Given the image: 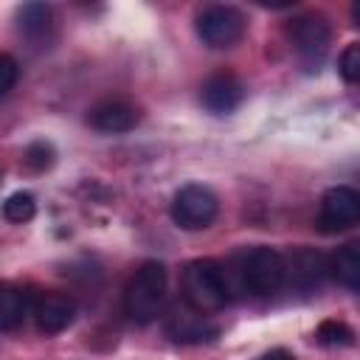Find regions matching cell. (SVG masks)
I'll return each mask as SVG.
<instances>
[{"label": "cell", "mask_w": 360, "mask_h": 360, "mask_svg": "<svg viewBox=\"0 0 360 360\" xmlns=\"http://www.w3.org/2000/svg\"><path fill=\"white\" fill-rule=\"evenodd\" d=\"M180 290H183V301L188 304V309H194L200 315L219 312L231 295L228 276H225L222 264L214 259L188 262L183 270V278H180Z\"/></svg>", "instance_id": "6da1fadb"}, {"label": "cell", "mask_w": 360, "mask_h": 360, "mask_svg": "<svg viewBox=\"0 0 360 360\" xmlns=\"http://www.w3.org/2000/svg\"><path fill=\"white\" fill-rule=\"evenodd\" d=\"M166 295V267L160 262H143L124 290V312L135 323H149L160 312Z\"/></svg>", "instance_id": "7a4b0ae2"}, {"label": "cell", "mask_w": 360, "mask_h": 360, "mask_svg": "<svg viewBox=\"0 0 360 360\" xmlns=\"http://www.w3.org/2000/svg\"><path fill=\"white\" fill-rule=\"evenodd\" d=\"M239 281L253 295H273L284 284V256L273 248H250L239 259Z\"/></svg>", "instance_id": "3957f363"}, {"label": "cell", "mask_w": 360, "mask_h": 360, "mask_svg": "<svg viewBox=\"0 0 360 360\" xmlns=\"http://www.w3.org/2000/svg\"><path fill=\"white\" fill-rule=\"evenodd\" d=\"M169 211H172L174 225H180L183 231H202L217 219L219 200L208 186L188 183L174 194Z\"/></svg>", "instance_id": "277c9868"}, {"label": "cell", "mask_w": 360, "mask_h": 360, "mask_svg": "<svg viewBox=\"0 0 360 360\" xmlns=\"http://www.w3.org/2000/svg\"><path fill=\"white\" fill-rule=\"evenodd\" d=\"M194 28L208 48H233L245 37V17L233 6L214 3L197 14Z\"/></svg>", "instance_id": "5b68a950"}, {"label": "cell", "mask_w": 360, "mask_h": 360, "mask_svg": "<svg viewBox=\"0 0 360 360\" xmlns=\"http://www.w3.org/2000/svg\"><path fill=\"white\" fill-rule=\"evenodd\" d=\"M287 37L295 48V53L301 56L304 65H318L329 48V39H332V28L326 22V17L321 14H298L290 20L287 25Z\"/></svg>", "instance_id": "8992f818"}, {"label": "cell", "mask_w": 360, "mask_h": 360, "mask_svg": "<svg viewBox=\"0 0 360 360\" xmlns=\"http://www.w3.org/2000/svg\"><path fill=\"white\" fill-rule=\"evenodd\" d=\"M360 219V194L352 186H332L321 197L318 228L323 233H340Z\"/></svg>", "instance_id": "52a82bcc"}, {"label": "cell", "mask_w": 360, "mask_h": 360, "mask_svg": "<svg viewBox=\"0 0 360 360\" xmlns=\"http://www.w3.org/2000/svg\"><path fill=\"white\" fill-rule=\"evenodd\" d=\"M200 101L214 115H228L245 101V84L239 82V76H233L228 70H219V73H214L202 82Z\"/></svg>", "instance_id": "ba28073f"}, {"label": "cell", "mask_w": 360, "mask_h": 360, "mask_svg": "<svg viewBox=\"0 0 360 360\" xmlns=\"http://www.w3.org/2000/svg\"><path fill=\"white\" fill-rule=\"evenodd\" d=\"M87 121L98 132H129L141 121V110L127 98H104L90 107Z\"/></svg>", "instance_id": "9c48e42d"}, {"label": "cell", "mask_w": 360, "mask_h": 360, "mask_svg": "<svg viewBox=\"0 0 360 360\" xmlns=\"http://www.w3.org/2000/svg\"><path fill=\"white\" fill-rule=\"evenodd\" d=\"M326 256H321L318 250H295L290 259H284V281L287 284H295L301 290H312L323 281L326 276Z\"/></svg>", "instance_id": "30bf717a"}, {"label": "cell", "mask_w": 360, "mask_h": 360, "mask_svg": "<svg viewBox=\"0 0 360 360\" xmlns=\"http://www.w3.org/2000/svg\"><path fill=\"white\" fill-rule=\"evenodd\" d=\"M34 318H37L39 332L59 335V332H65L73 323L76 304L68 295H62V292H45V295H39V301L34 307Z\"/></svg>", "instance_id": "8fae6325"}, {"label": "cell", "mask_w": 360, "mask_h": 360, "mask_svg": "<svg viewBox=\"0 0 360 360\" xmlns=\"http://www.w3.org/2000/svg\"><path fill=\"white\" fill-rule=\"evenodd\" d=\"M217 323L208 321V315H200L194 309H174L166 321V335L177 343H202L217 338Z\"/></svg>", "instance_id": "7c38bea8"}, {"label": "cell", "mask_w": 360, "mask_h": 360, "mask_svg": "<svg viewBox=\"0 0 360 360\" xmlns=\"http://www.w3.org/2000/svg\"><path fill=\"white\" fill-rule=\"evenodd\" d=\"M329 273L349 290H360V248L354 242L338 248L332 259H326Z\"/></svg>", "instance_id": "4fadbf2b"}, {"label": "cell", "mask_w": 360, "mask_h": 360, "mask_svg": "<svg viewBox=\"0 0 360 360\" xmlns=\"http://www.w3.org/2000/svg\"><path fill=\"white\" fill-rule=\"evenodd\" d=\"M17 20H20V31L28 39H42L51 31V25H53V14H51V8L45 3H25V6H20Z\"/></svg>", "instance_id": "5bb4252c"}, {"label": "cell", "mask_w": 360, "mask_h": 360, "mask_svg": "<svg viewBox=\"0 0 360 360\" xmlns=\"http://www.w3.org/2000/svg\"><path fill=\"white\" fill-rule=\"evenodd\" d=\"M22 315H25V295L14 284L0 281V329L20 326Z\"/></svg>", "instance_id": "9a60e30c"}, {"label": "cell", "mask_w": 360, "mask_h": 360, "mask_svg": "<svg viewBox=\"0 0 360 360\" xmlns=\"http://www.w3.org/2000/svg\"><path fill=\"white\" fill-rule=\"evenodd\" d=\"M34 214H37V200H34L31 191H14V194L3 202V217H6L8 222H14V225L28 222Z\"/></svg>", "instance_id": "2e32d148"}, {"label": "cell", "mask_w": 360, "mask_h": 360, "mask_svg": "<svg viewBox=\"0 0 360 360\" xmlns=\"http://www.w3.org/2000/svg\"><path fill=\"white\" fill-rule=\"evenodd\" d=\"M315 340L321 346H352L354 343V332L343 323V321H323L315 332Z\"/></svg>", "instance_id": "e0dca14e"}, {"label": "cell", "mask_w": 360, "mask_h": 360, "mask_svg": "<svg viewBox=\"0 0 360 360\" xmlns=\"http://www.w3.org/2000/svg\"><path fill=\"white\" fill-rule=\"evenodd\" d=\"M340 76H343L349 84H354V82L360 79V45H357V42L346 45V51L340 53Z\"/></svg>", "instance_id": "ac0fdd59"}, {"label": "cell", "mask_w": 360, "mask_h": 360, "mask_svg": "<svg viewBox=\"0 0 360 360\" xmlns=\"http://www.w3.org/2000/svg\"><path fill=\"white\" fill-rule=\"evenodd\" d=\"M53 146L51 143H45V141H37V143H31L28 149H25V163L31 166V169H37V172H42V169H48L51 163H53Z\"/></svg>", "instance_id": "d6986e66"}, {"label": "cell", "mask_w": 360, "mask_h": 360, "mask_svg": "<svg viewBox=\"0 0 360 360\" xmlns=\"http://www.w3.org/2000/svg\"><path fill=\"white\" fill-rule=\"evenodd\" d=\"M17 76H20V65H17V59L8 56V53H0V96L8 93V90L14 87Z\"/></svg>", "instance_id": "ffe728a7"}, {"label": "cell", "mask_w": 360, "mask_h": 360, "mask_svg": "<svg viewBox=\"0 0 360 360\" xmlns=\"http://www.w3.org/2000/svg\"><path fill=\"white\" fill-rule=\"evenodd\" d=\"M259 360H295L287 349H273V352H267V354H262Z\"/></svg>", "instance_id": "44dd1931"}]
</instances>
